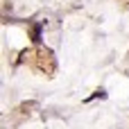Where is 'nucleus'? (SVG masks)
I'll list each match as a JSON object with an SVG mask.
<instances>
[{"label":"nucleus","instance_id":"nucleus-2","mask_svg":"<svg viewBox=\"0 0 129 129\" xmlns=\"http://www.w3.org/2000/svg\"><path fill=\"white\" fill-rule=\"evenodd\" d=\"M93 98H102V100H104V98H107V91H104V88H100V91H95V95H93Z\"/></svg>","mask_w":129,"mask_h":129},{"label":"nucleus","instance_id":"nucleus-1","mask_svg":"<svg viewBox=\"0 0 129 129\" xmlns=\"http://www.w3.org/2000/svg\"><path fill=\"white\" fill-rule=\"evenodd\" d=\"M41 27H43V23H36V25L32 27V41H34V43L41 41Z\"/></svg>","mask_w":129,"mask_h":129}]
</instances>
